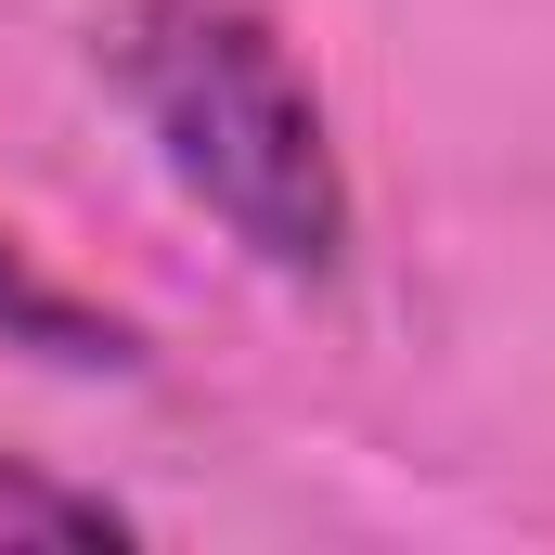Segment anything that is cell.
<instances>
[{
    "label": "cell",
    "instance_id": "obj_1",
    "mask_svg": "<svg viewBox=\"0 0 555 555\" xmlns=\"http://www.w3.org/2000/svg\"><path fill=\"white\" fill-rule=\"evenodd\" d=\"M104 78L155 130L168 181L259 272L323 284L349 259V168H336L323 91L284 52L272 13H246V0H117L104 13Z\"/></svg>",
    "mask_w": 555,
    "mask_h": 555
},
{
    "label": "cell",
    "instance_id": "obj_2",
    "mask_svg": "<svg viewBox=\"0 0 555 555\" xmlns=\"http://www.w3.org/2000/svg\"><path fill=\"white\" fill-rule=\"evenodd\" d=\"M0 336H13V349H39V362H78V375H130V362H142L117 310H91V297L39 284L13 246H0Z\"/></svg>",
    "mask_w": 555,
    "mask_h": 555
},
{
    "label": "cell",
    "instance_id": "obj_3",
    "mask_svg": "<svg viewBox=\"0 0 555 555\" xmlns=\"http://www.w3.org/2000/svg\"><path fill=\"white\" fill-rule=\"evenodd\" d=\"M0 530H52V543H117L130 517H117V504H91V491H26V478H0Z\"/></svg>",
    "mask_w": 555,
    "mask_h": 555
}]
</instances>
